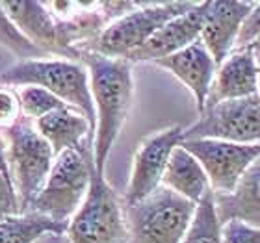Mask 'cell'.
Returning a JSON list of instances; mask_svg holds the SVG:
<instances>
[{
	"instance_id": "6da1fadb",
	"label": "cell",
	"mask_w": 260,
	"mask_h": 243,
	"mask_svg": "<svg viewBox=\"0 0 260 243\" xmlns=\"http://www.w3.org/2000/svg\"><path fill=\"white\" fill-rule=\"evenodd\" d=\"M80 63L89 76V91L95 108L91 158L95 173L104 175L110 152L123 132L134 98L132 63L117 58H106L97 52H82Z\"/></svg>"
},
{
	"instance_id": "7a4b0ae2",
	"label": "cell",
	"mask_w": 260,
	"mask_h": 243,
	"mask_svg": "<svg viewBox=\"0 0 260 243\" xmlns=\"http://www.w3.org/2000/svg\"><path fill=\"white\" fill-rule=\"evenodd\" d=\"M0 84L13 87H43L63 104L86 115L95 132V108L89 91V76L80 61L65 58L21 60L0 71Z\"/></svg>"
},
{
	"instance_id": "3957f363",
	"label": "cell",
	"mask_w": 260,
	"mask_h": 243,
	"mask_svg": "<svg viewBox=\"0 0 260 243\" xmlns=\"http://www.w3.org/2000/svg\"><path fill=\"white\" fill-rule=\"evenodd\" d=\"M93 158L91 151H65L54 158L52 169L43 188L34 197L26 210L41 214L60 225H69L91 186ZM24 210V212H26Z\"/></svg>"
},
{
	"instance_id": "277c9868",
	"label": "cell",
	"mask_w": 260,
	"mask_h": 243,
	"mask_svg": "<svg viewBox=\"0 0 260 243\" xmlns=\"http://www.w3.org/2000/svg\"><path fill=\"white\" fill-rule=\"evenodd\" d=\"M195 206L164 186L136 204H125L128 243H182Z\"/></svg>"
},
{
	"instance_id": "5b68a950",
	"label": "cell",
	"mask_w": 260,
	"mask_h": 243,
	"mask_svg": "<svg viewBox=\"0 0 260 243\" xmlns=\"http://www.w3.org/2000/svg\"><path fill=\"white\" fill-rule=\"evenodd\" d=\"M195 2H138L134 10L110 22L86 50L106 58L128 60L168 21L188 11ZM84 50V52H86Z\"/></svg>"
},
{
	"instance_id": "8992f818",
	"label": "cell",
	"mask_w": 260,
	"mask_h": 243,
	"mask_svg": "<svg viewBox=\"0 0 260 243\" xmlns=\"http://www.w3.org/2000/svg\"><path fill=\"white\" fill-rule=\"evenodd\" d=\"M4 137L8 175L21 210L24 212L43 188L56 156L49 143L36 130V124L24 117L6 130Z\"/></svg>"
},
{
	"instance_id": "52a82bcc",
	"label": "cell",
	"mask_w": 260,
	"mask_h": 243,
	"mask_svg": "<svg viewBox=\"0 0 260 243\" xmlns=\"http://www.w3.org/2000/svg\"><path fill=\"white\" fill-rule=\"evenodd\" d=\"M69 243H128L125 202L104 175L93 173L86 200L67 225Z\"/></svg>"
},
{
	"instance_id": "ba28073f",
	"label": "cell",
	"mask_w": 260,
	"mask_h": 243,
	"mask_svg": "<svg viewBox=\"0 0 260 243\" xmlns=\"http://www.w3.org/2000/svg\"><path fill=\"white\" fill-rule=\"evenodd\" d=\"M188 140L260 143V97L253 95L206 106L199 119L184 130V141Z\"/></svg>"
},
{
	"instance_id": "9c48e42d",
	"label": "cell",
	"mask_w": 260,
	"mask_h": 243,
	"mask_svg": "<svg viewBox=\"0 0 260 243\" xmlns=\"http://www.w3.org/2000/svg\"><path fill=\"white\" fill-rule=\"evenodd\" d=\"M182 147L205 169L214 195L231 193L249 165L260 158V143L244 145L219 140H188Z\"/></svg>"
},
{
	"instance_id": "30bf717a",
	"label": "cell",
	"mask_w": 260,
	"mask_h": 243,
	"mask_svg": "<svg viewBox=\"0 0 260 243\" xmlns=\"http://www.w3.org/2000/svg\"><path fill=\"white\" fill-rule=\"evenodd\" d=\"M182 126H168L143 137L132 160V171L123 199L126 206L140 202L162 186V177L166 173L169 158L177 147L182 145Z\"/></svg>"
},
{
	"instance_id": "8fae6325",
	"label": "cell",
	"mask_w": 260,
	"mask_h": 243,
	"mask_svg": "<svg viewBox=\"0 0 260 243\" xmlns=\"http://www.w3.org/2000/svg\"><path fill=\"white\" fill-rule=\"evenodd\" d=\"M2 4L15 26L45 54L61 56L65 60L78 58V54L69 47L63 24L52 17L45 2L13 0Z\"/></svg>"
},
{
	"instance_id": "7c38bea8",
	"label": "cell",
	"mask_w": 260,
	"mask_h": 243,
	"mask_svg": "<svg viewBox=\"0 0 260 243\" xmlns=\"http://www.w3.org/2000/svg\"><path fill=\"white\" fill-rule=\"evenodd\" d=\"M205 11L206 2H195L188 11L166 22L141 49L130 54L126 61H130L132 65L141 61L154 63L199 41L203 22H205Z\"/></svg>"
},
{
	"instance_id": "4fadbf2b",
	"label": "cell",
	"mask_w": 260,
	"mask_h": 243,
	"mask_svg": "<svg viewBox=\"0 0 260 243\" xmlns=\"http://www.w3.org/2000/svg\"><path fill=\"white\" fill-rule=\"evenodd\" d=\"M255 2L238 0H210L206 2L205 22L199 41L210 52L216 65L221 63L234 50L240 28Z\"/></svg>"
},
{
	"instance_id": "5bb4252c",
	"label": "cell",
	"mask_w": 260,
	"mask_h": 243,
	"mask_svg": "<svg viewBox=\"0 0 260 243\" xmlns=\"http://www.w3.org/2000/svg\"><path fill=\"white\" fill-rule=\"evenodd\" d=\"M154 65L171 73L177 80L182 82L190 89L199 114L206 108V100L210 95L217 65L201 41H195L190 47L179 50L177 54L154 61Z\"/></svg>"
},
{
	"instance_id": "9a60e30c",
	"label": "cell",
	"mask_w": 260,
	"mask_h": 243,
	"mask_svg": "<svg viewBox=\"0 0 260 243\" xmlns=\"http://www.w3.org/2000/svg\"><path fill=\"white\" fill-rule=\"evenodd\" d=\"M258 95L256 63L253 49H234L217 65L206 106Z\"/></svg>"
},
{
	"instance_id": "2e32d148",
	"label": "cell",
	"mask_w": 260,
	"mask_h": 243,
	"mask_svg": "<svg viewBox=\"0 0 260 243\" xmlns=\"http://www.w3.org/2000/svg\"><path fill=\"white\" fill-rule=\"evenodd\" d=\"M36 130L50 145L54 156L65 151H91L93 126L78 110L63 106L36 121Z\"/></svg>"
},
{
	"instance_id": "e0dca14e",
	"label": "cell",
	"mask_w": 260,
	"mask_h": 243,
	"mask_svg": "<svg viewBox=\"0 0 260 243\" xmlns=\"http://www.w3.org/2000/svg\"><path fill=\"white\" fill-rule=\"evenodd\" d=\"M219 221L238 219L260 228V158L251 163L249 169L227 195H214Z\"/></svg>"
},
{
	"instance_id": "ac0fdd59",
	"label": "cell",
	"mask_w": 260,
	"mask_h": 243,
	"mask_svg": "<svg viewBox=\"0 0 260 243\" xmlns=\"http://www.w3.org/2000/svg\"><path fill=\"white\" fill-rule=\"evenodd\" d=\"M162 186L193 204H199L203 197L212 191L205 169L182 145L177 147L169 158Z\"/></svg>"
},
{
	"instance_id": "d6986e66",
	"label": "cell",
	"mask_w": 260,
	"mask_h": 243,
	"mask_svg": "<svg viewBox=\"0 0 260 243\" xmlns=\"http://www.w3.org/2000/svg\"><path fill=\"white\" fill-rule=\"evenodd\" d=\"M67 227L36 212H21L0 219V243H34L43 234H65Z\"/></svg>"
},
{
	"instance_id": "ffe728a7",
	"label": "cell",
	"mask_w": 260,
	"mask_h": 243,
	"mask_svg": "<svg viewBox=\"0 0 260 243\" xmlns=\"http://www.w3.org/2000/svg\"><path fill=\"white\" fill-rule=\"evenodd\" d=\"M182 243H221V221L216 212L214 191H208L195 206L193 217Z\"/></svg>"
},
{
	"instance_id": "44dd1931",
	"label": "cell",
	"mask_w": 260,
	"mask_h": 243,
	"mask_svg": "<svg viewBox=\"0 0 260 243\" xmlns=\"http://www.w3.org/2000/svg\"><path fill=\"white\" fill-rule=\"evenodd\" d=\"M0 45L8 49L11 54H15L21 60H39L45 58V52L30 41L24 33L15 26L10 15L6 13L4 4L0 2Z\"/></svg>"
},
{
	"instance_id": "7402d4cb",
	"label": "cell",
	"mask_w": 260,
	"mask_h": 243,
	"mask_svg": "<svg viewBox=\"0 0 260 243\" xmlns=\"http://www.w3.org/2000/svg\"><path fill=\"white\" fill-rule=\"evenodd\" d=\"M19 91V100H21V112L22 117L28 121H39L45 115L52 114L56 110L63 108L67 104H63L58 97H54L52 93H49L43 87L38 86H22L17 87Z\"/></svg>"
},
{
	"instance_id": "603a6c76",
	"label": "cell",
	"mask_w": 260,
	"mask_h": 243,
	"mask_svg": "<svg viewBox=\"0 0 260 243\" xmlns=\"http://www.w3.org/2000/svg\"><path fill=\"white\" fill-rule=\"evenodd\" d=\"M21 119L22 112L17 87L0 84V132H6Z\"/></svg>"
},
{
	"instance_id": "cb8c5ba5",
	"label": "cell",
	"mask_w": 260,
	"mask_h": 243,
	"mask_svg": "<svg viewBox=\"0 0 260 243\" xmlns=\"http://www.w3.org/2000/svg\"><path fill=\"white\" fill-rule=\"evenodd\" d=\"M221 243H260V228L238 219L221 223Z\"/></svg>"
},
{
	"instance_id": "d4e9b609",
	"label": "cell",
	"mask_w": 260,
	"mask_h": 243,
	"mask_svg": "<svg viewBox=\"0 0 260 243\" xmlns=\"http://www.w3.org/2000/svg\"><path fill=\"white\" fill-rule=\"evenodd\" d=\"M260 47V2H255L240 28L234 49H256Z\"/></svg>"
},
{
	"instance_id": "484cf974",
	"label": "cell",
	"mask_w": 260,
	"mask_h": 243,
	"mask_svg": "<svg viewBox=\"0 0 260 243\" xmlns=\"http://www.w3.org/2000/svg\"><path fill=\"white\" fill-rule=\"evenodd\" d=\"M21 204H19V199H17L10 177L0 171V219L21 214Z\"/></svg>"
},
{
	"instance_id": "4316f807",
	"label": "cell",
	"mask_w": 260,
	"mask_h": 243,
	"mask_svg": "<svg viewBox=\"0 0 260 243\" xmlns=\"http://www.w3.org/2000/svg\"><path fill=\"white\" fill-rule=\"evenodd\" d=\"M34 243H69V238H67V234L49 232V234H43L41 238H38Z\"/></svg>"
},
{
	"instance_id": "83f0119b",
	"label": "cell",
	"mask_w": 260,
	"mask_h": 243,
	"mask_svg": "<svg viewBox=\"0 0 260 243\" xmlns=\"http://www.w3.org/2000/svg\"><path fill=\"white\" fill-rule=\"evenodd\" d=\"M0 171L8 175V162H6V137L4 132H0ZM10 177V175H8Z\"/></svg>"
},
{
	"instance_id": "f1b7e54d",
	"label": "cell",
	"mask_w": 260,
	"mask_h": 243,
	"mask_svg": "<svg viewBox=\"0 0 260 243\" xmlns=\"http://www.w3.org/2000/svg\"><path fill=\"white\" fill-rule=\"evenodd\" d=\"M255 52V63H256V82H258V97H260V47L253 49Z\"/></svg>"
}]
</instances>
